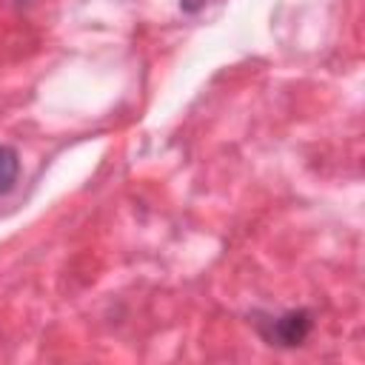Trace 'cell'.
<instances>
[{
	"label": "cell",
	"instance_id": "cell-3",
	"mask_svg": "<svg viewBox=\"0 0 365 365\" xmlns=\"http://www.w3.org/2000/svg\"><path fill=\"white\" fill-rule=\"evenodd\" d=\"M205 3H208V0H180V9H182L185 14H197Z\"/></svg>",
	"mask_w": 365,
	"mask_h": 365
},
{
	"label": "cell",
	"instance_id": "cell-2",
	"mask_svg": "<svg viewBox=\"0 0 365 365\" xmlns=\"http://www.w3.org/2000/svg\"><path fill=\"white\" fill-rule=\"evenodd\" d=\"M20 177V154L11 145H0V197L17 185Z\"/></svg>",
	"mask_w": 365,
	"mask_h": 365
},
{
	"label": "cell",
	"instance_id": "cell-1",
	"mask_svg": "<svg viewBox=\"0 0 365 365\" xmlns=\"http://www.w3.org/2000/svg\"><path fill=\"white\" fill-rule=\"evenodd\" d=\"M314 328V319L308 311H285L279 317H274L268 322V328H262V336L271 342V345H279V348H294V345H302L308 339Z\"/></svg>",
	"mask_w": 365,
	"mask_h": 365
}]
</instances>
